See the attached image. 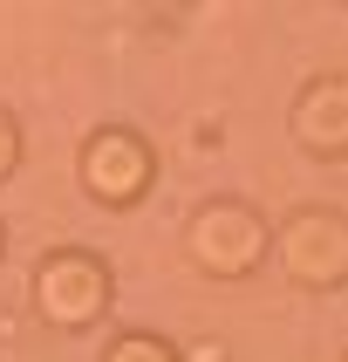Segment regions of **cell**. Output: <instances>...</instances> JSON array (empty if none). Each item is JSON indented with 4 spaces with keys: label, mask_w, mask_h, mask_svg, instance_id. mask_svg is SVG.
<instances>
[{
    "label": "cell",
    "mask_w": 348,
    "mask_h": 362,
    "mask_svg": "<svg viewBox=\"0 0 348 362\" xmlns=\"http://www.w3.org/2000/svg\"><path fill=\"white\" fill-rule=\"evenodd\" d=\"M184 253H191L205 274H219V281H239V274H253V267H260L266 233H260V219H253L246 205L212 199V205H198V219L184 226Z\"/></svg>",
    "instance_id": "1"
},
{
    "label": "cell",
    "mask_w": 348,
    "mask_h": 362,
    "mask_svg": "<svg viewBox=\"0 0 348 362\" xmlns=\"http://www.w3.org/2000/svg\"><path fill=\"white\" fill-rule=\"evenodd\" d=\"M35 308L55 328H89L109 308V274L96 253H48L35 274Z\"/></svg>",
    "instance_id": "2"
},
{
    "label": "cell",
    "mask_w": 348,
    "mask_h": 362,
    "mask_svg": "<svg viewBox=\"0 0 348 362\" xmlns=\"http://www.w3.org/2000/svg\"><path fill=\"white\" fill-rule=\"evenodd\" d=\"M150 144L137 130H96L89 151H82V185L96 192L102 205H137L150 192Z\"/></svg>",
    "instance_id": "3"
},
{
    "label": "cell",
    "mask_w": 348,
    "mask_h": 362,
    "mask_svg": "<svg viewBox=\"0 0 348 362\" xmlns=\"http://www.w3.org/2000/svg\"><path fill=\"white\" fill-rule=\"evenodd\" d=\"M287 267L307 287H335L348 274V226L335 212H301L287 226Z\"/></svg>",
    "instance_id": "4"
},
{
    "label": "cell",
    "mask_w": 348,
    "mask_h": 362,
    "mask_svg": "<svg viewBox=\"0 0 348 362\" xmlns=\"http://www.w3.org/2000/svg\"><path fill=\"white\" fill-rule=\"evenodd\" d=\"M307 151H348V82H314L294 110Z\"/></svg>",
    "instance_id": "5"
},
{
    "label": "cell",
    "mask_w": 348,
    "mask_h": 362,
    "mask_svg": "<svg viewBox=\"0 0 348 362\" xmlns=\"http://www.w3.org/2000/svg\"><path fill=\"white\" fill-rule=\"evenodd\" d=\"M102 362H178V349H171V342H157V335H123V342L109 349Z\"/></svg>",
    "instance_id": "6"
},
{
    "label": "cell",
    "mask_w": 348,
    "mask_h": 362,
    "mask_svg": "<svg viewBox=\"0 0 348 362\" xmlns=\"http://www.w3.org/2000/svg\"><path fill=\"white\" fill-rule=\"evenodd\" d=\"M14 164H20V123L7 117V110H0V178H7Z\"/></svg>",
    "instance_id": "7"
}]
</instances>
